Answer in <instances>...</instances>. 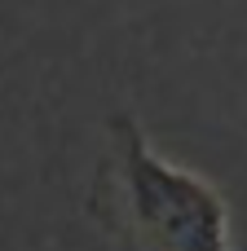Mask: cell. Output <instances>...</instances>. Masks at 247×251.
Wrapping results in <instances>:
<instances>
[{"label": "cell", "mask_w": 247, "mask_h": 251, "mask_svg": "<svg viewBox=\"0 0 247 251\" xmlns=\"http://www.w3.org/2000/svg\"><path fill=\"white\" fill-rule=\"evenodd\" d=\"M102 181L106 225L128 251H230L225 199L203 176L168 163L133 115L110 119Z\"/></svg>", "instance_id": "6da1fadb"}]
</instances>
